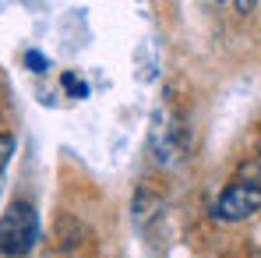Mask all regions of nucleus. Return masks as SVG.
Masks as SVG:
<instances>
[{"mask_svg": "<svg viewBox=\"0 0 261 258\" xmlns=\"http://www.w3.org/2000/svg\"><path fill=\"white\" fill-rule=\"evenodd\" d=\"M39 244V216L29 202H11L0 216V255L25 258Z\"/></svg>", "mask_w": 261, "mask_h": 258, "instance_id": "obj_1", "label": "nucleus"}, {"mask_svg": "<svg viewBox=\"0 0 261 258\" xmlns=\"http://www.w3.org/2000/svg\"><path fill=\"white\" fill-rule=\"evenodd\" d=\"M254 213H261V187L258 184H226L216 202V219L219 223H244Z\"/></svg>", "mask_w": 261, "mask_h": 258, "instance_id": "obj_2", "label": "nucleus"}, {"mask_svg": "<svg viewBox=\"0 0 261 258\" xmlns=\"http://www.w3.org/2000/svg\"><path fill=\"white\" fill-rule=\"evenodd\" d=\"M14 156V134H0V180H4V170Z\"/></svg>", "mask_w": 261, "mask_h": 258, "instance_id": "obj_3", "label": "nucleus"}, {"mask_svg": "<svg viewBox=\"0 0 261 258\" xmlns=\"http://www.w3.org/2000/svg\"><path fill=\"white\" fill-rule=\"evenodd\" d=\"M64 88H67V92H78V96H85V92H88L82 82H74V75H64Z\"/></svg>", "mask_w": 261, "mask_h": 258, "instance_id": "obj_4", "label": "nucleus"}, {"mask_svg": "<svg viewBox=\"0 0 261 258\" xmlns=\"http://www.w3.org/2000/svg\"><path fill=\"white\" fill-rule=\"evenodd\" d=\"M25 64H29V67H36V71H46V60L39 57V53H25Z\"/></svg>", "mask_w": 261, "mask_h": 258, "instance_id": "obj_5", "label": "nucleus"}]
</instances>
